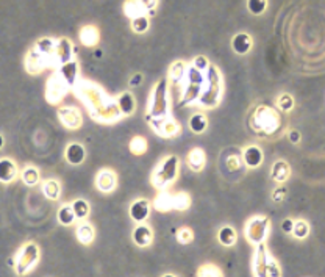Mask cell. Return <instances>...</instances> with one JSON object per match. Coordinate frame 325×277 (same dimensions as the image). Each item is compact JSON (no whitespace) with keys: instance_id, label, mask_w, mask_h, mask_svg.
Wrapping results in <instances>:
<instances>
[{"instance_id":"obj_1","label":"cell","mask_w":325,"mask_h":277,"mask_svg":"<svg viewBox=\"0 0 325 277\" xmlns=\"http://www.w3.org/2000/svg\"><path fill=\"white\" fill-rule=\"evenodd\" d=\"M222 97V79L221 72L216 66H210L205 76V85L202 89V94L197 100V105L202 108H214L219 103Z\"/></svg>"},{"instance_id":"obj_2","label":"cell","mask_w":325,"mask_h":277,"mask_svg":"<svg viewBox=\"0 0 325 277\" xmlns=\"http://www.w3.org/2000/svg\"><path fill=\"white\" fill-rule=\"evenodd\" d=\"M85 92H86V97L85 96H82L80 99L83 100V103L88 107V105H91V103H97V102H103V100H108L110 97H108L105 92H103V89L102 88H99L97 85H94V89H83ZM99 105V103H97ZM122 115H120V112H119V108H117V103H116V100H113V102H108V103H103V105H100V113L99 112H94V115H93V118L94 119H97V121H116V119H119Z\"/></svg>"},{"instance_id":"obj_3","label":"cell","mask_w":325,"mask_h":277,"mask_svg":"<svg viewBox=\"0 0 325 277\" xmlns=\"http://www.w3.org/2000/svg\"><path fill=\"white\" fill-rule=\"evenodd\" d=\"M178 166H180V160L177 155H168L165 160H161L152 176L153 187L156 190L165 191L169 185L175 182L178 176Z\"/></svg>"},{"instance_id":"obj_4","label":"cell","mask_w":325,"mask_h":277,"mask_svg":"<svg viewBox=\"0 0 325 277\" xmlns=\"http://www.w3.org/2000/svg\"><path fill=\"white\" fill-rule=\"evenodd\" d=\"M149 118H165L169 116L168 102V80H159L153 88L152 97L149 99Z\"/></svg>"},{"instance_id":"obj_5","label":"cell","mask_w":325,"mask_h":277,"mask_svg":"<svg viewBox=\"0 0 325 277\" xmlns=\"http://www.w3.org/2000/svg\"><path fill=\"white\" fill-rule=\"evenodd\" d=\"M46 67H58L55 53H46L38 47H33L25 58V69L30 74H39Z\"/></svg>"},{"instance_id":"obj_6","label":"cell","mask_w":325,"mask_h":277,"mask_svg":"<svg viewBox=\"0 0 325 277\" xmlns=\"http://www.w3.org/2000/svg\"><path fill=\"white\" fill-rule=\"evenodd\" d=\"M277 113L269 107H260L254 116V128L261 133H272L277 128Z\"/></svg>"},{"instance_id":"obj_7","label":"cell","mask_w":325,"mask_h":277,"mask_svg":"<svg viewBox=\"0 0 325 277\" xmlns=\"http://www.w3.org/2000/svg\"><path fill=\"white\" fill-rule=\"evenodd\" d=\"M38 258H39V249L36 245L33 243H28L27 246H24L19 252V255H17V262L14 265L17 274H25L28 272L34 263L38 262Z\"/></svg>"},{"instance_id":"obj_8","label":"cell","mask_w":325,"mask_h":277,"mask_svg":"<svg viewBox=\"0 0 325 277\" xmlns=\"http://www.w3.org/2000/svg\"><path fill=\"white\" fill-rule=\"evenodd\" d=\"M147 121L152 122V128H153V132L159 136H166V138H171V136H175L180 133V130H182V127H180V124L169 116H165V118H149L147 116Z\"/></svg>"},{"instance_id":"obj_9","label":"cell","mask_w":325,"mask_h":277,"mask_svg":"<svg viewBox=\"0 0 325 277\" xmlns=\"http://www.w3.org/2000/svg\"><path fill=\"white\" fill-rule=\"evenodd\" d=\"M69 85L61 79V76L57 72L55 76L50 77L49 82H47V92H46V97L49 100V103H53L57 105L61 102V99L67 94L69 91Z\"/></svg>"},{"instance_id":"obj_10","label":"cell","mask_w":325,"mask_h":277,"mask_svg":"<svg viewBox=\"0 0 325 277\" xmlns=\"http://www.w3.org/2000/svg\"><path fill=\"white\" fill-rule=\"evenodd\" d=\"M58 118H60V122L63 125H66L70 130H74V128H80L82 122H83V118L80 115V112L75 108V107H63L58 110Z\"/></svg>"},{"instance_id":"obj_11","label":"cell","mask_w":325,"mask_h":277,"mask_svg":"<svg viewBox=\"0 0 325 277\" xmlns=\"http://www.w3.org/2000/svg\"><path fill=\"white\" fill-rule=\"evenodd\" d=\"M130 218L135 221L136 224H142L146 223L150 216V202L147 199H136L132 202L130 205Z\"/></svg>"},{"instance_id":"obj_12","label":"cell","mask_w":325,"mask_h":277,"mask_svg":"<svg viewBox=\"0 0 325 277\" xmlns=\"http://www.w3.org/2000/svg\"><path fill=\"white\" fill-rule=\"evenodd\" d=\"M263 160H264V154H263L260 146L250 144V146L244 147V151H242V161H244V164L247 166V168H250V169L260 168Z\"/></svg>"},{"instance_id":"obj_13","label":"cell","mask_w":325,"mask_h":277,"mask_svg":"<svg viewBox=\"0 0 325 277\" xmlns=\"http://www.w3.org/2000/svg\"><path fill=\"white\" fill-rule=\"evenodd\" d=\"M117 185V176L111 169H102L96 176V187L102 193H111L114 191Z\"/></svg>"},{"instance_id":"obj_14","label":"cell","mask_w":325,"mask_h":277,"mask_svg":"<svg viewBox=\"0 0 325 277\" xmlns=\"http://www.w3.org/2000/svg\"><path fill=\"white\" fill-rule=\"evenodd\" d=\"M74 46L67 38H61L57 40V47H55V58H57V66H63L69 61H72V57H74Z\"/></svg>"},{"instance_id":"obj_15","label":"cell","mask_w":325,"mask_h":277,"mask_svg":"<svg viewBox=\"0 0 325 277\" xmlns=\"http://www.w3.org/2000/svg\"><path fill=\"white\" fill-rule=\"evenodd\" d=\"M19 176V168L14 160L5 157V158H0V182L2 183H11L17 179Z\"/></svg>"},{"instance_id":"obj_16","label":"cell","mask_w":325,"mask_h":277,"mask_svg":"<svg viewBox=\"0 0 325 277\" xmlns=\"http://www.w3.org/2000/svg\"><path fill=\"white\" fill-rule=\"evenodd\" d=\"M132 238H133V243L139 248H147L152 245L153 241V232L150 229V226L147 224H138L132 233Z\"/></svg>"},{"instance_id":"obj_17","label":"cell","mask_w":325,"mask_h":277,"mask_svg":"<svg viewBox=\"0 0 325 277\" xmlns=\"http://www.w3.org/2000/svg\"><path fill=\"white\" fill-rule=\"evenodd\" d=\"M64 158L69 164H74L78 166L85 161L86 158V149L85 146L80 143H70L67 144L66 151H64Z\"/></svg>"},{"instance_id":"obj_18","label":"cell","mask_w":325,"mask_h":277,"mask_svg":"<svg viewBox=\"0 0 325 277\" xmlns=\"http://www.w3.org/2000/svg\"><path fill=\"white\" fill-rule=\"evenodd\" d=\"M58 74L61 76V79L69 85V88H74L78 83V76H80V71H78V63L77 61H69L63 66L58 67Z\"/></svg>"},{"instance_id":"obj_19","label":"cell","mask_w":325,"mask_h":277,"mask_svg":"<svg viewBox=\"0 0 325 277\" xmlns=\"http://www.w3.org/2000/svg\"><path fill=\"white\" fill-rule=\"evenodd\" d=\"M252 46H254V41H252V36L249 33H238V34H234L233 36V40H231V49L234 53H238V55H246L250 52Z\"/></svg>"},{"instance_id":"obj_20","label":"cell","mask_w":325,"mask_h":277,"mask_svg":"<svg viewBox=\"0 0 325 277\" xmlns=\"http://www.w3.org/2000/svg\"><path fill=\"white\" fill-rule=\"evenodd\" d=\"M116 103L122 116H132L136 110V100L130 91H125L122 94H119V97L116 99Z\"/></svg>"},{"instance_id":"obj_21","label":"cell","mask_w":325,"mask_h":277,"mask_svg":"<svg viewBox=\"0 0 325 277\" xmlns=\"http://www.w3.org/2000/svg\"><path fill=\"white\" fill-rule=\"evenodd\" d=\"M100 38V33L94 25H85L82 27L80 33H78V40L85 47H94L97 46Z\"/></svg>"},{"instance_id":"obj_22","label":"cell","mask_w":325,"mask_h":277,"mask_svg":"<svg viewBox=\"0 0 325 277\" xmlns=\"http://www.w3.org/2000/svg\"><path fill=\"white\" fill-rule=\"evenodd\" d=\"M291 176V168L285 160H278L272 164V169H270V177L277 183H285Z\"/></svg>"},{"instance_id":"obj_23","label":"cell","mask_w":325,"mask_h":277,"mask_svg":"<svg viewBox=\"0 0 325 277\" xmlns=\"http://www.w3.org/2000/svg\"><path fill=\"white\" fill-rule=\"evenodd\" d=\"M186 160H188V166L194 172H200L207 164V155L204 149H198V147H195V149L189 152Z\"/></svg>"},{"instance_id":"obj_24","label":"cell","mask_w":325,"mask_h":277,"mask_svg":"<svg viewBox=\"0 0 325 277\" xmlns=\"http://www.w3.org/2000/svg\"><path fill=\"white\" fill-rule=\"evenodd\" d=\"M202 89H204V86L186 83L185 89H183V97H182V103H180V107L197 103L198 97H200V94H202Z\"/></svg>"},{"instance_id":"obj_25","label":"cell","mask_w":325,"mask_h":277,"mask_svg":"<svg viewBox=\"0 0 325 277\" xmlns=\"http://www.w3.org/2000/svg\"><path fill=\"white\" fill-rule=\"evenodd\" d=\"M186 64L183 61H175L172 63L169 69V82H172L175 86H180L185 83V76H186Z\"/></svg>"},{"instance_id":"obj_26","label":"cell","mask_w":325,"mask_h":277,"mask_svg":"<svg viewBox=\"0 0 325 277\" xmlns=\"http://www.w3.org/2000/svg\"><path fill=\"white\" fill-rule=\"evenodd\" d=\"M94 236H96V232H94V227L89 224V223H85L82 221L80 226L77 227V238L82 245H91L94 241Z\"/></svg>"},{"instance_id":"obj_27","label":"cell","mask_w":325,"mask_h":277,"mask_svg":"<svg viewBox=\"0 0 325 277\" xmlns=\"http://www.w3.org/2000/svg\"><path fill=\"white\" fill-rule=\"evenodd\" d=\"M189 128H191V132L195 133V135L204 133L207 128H208V119H207V116L204 113H194L189 118Z\"/></svg>"},{"instance_id":"obj_28","label":"cell","mask_w":325,"mask_h":277,"mask_svg":"<svg viewBox=\"0 0 325 277\" xmlns=\"http://www.w3.org/2000/svg\"><path fill=\"white\" fill-rule=\"evenodd\" d=\"M43 193L47 199L50 200H57L61 194V185L55 179H49L43 183Z\"/></svg>"},{"instance_id":"obj_29","label":"cell","mask_w":325,"mask_h":277,"mask_svg":"<svg viewBox=\"0 0 325 277\" xmlns=\"http://www.w3.org/2000/svg\"><path fill=\"white\" fill-rule=\"evenodd\" d=\"M124 13L127 14L130 19H136L139 16H147L146 10H144L139 0H127V2L124 4Z\"/></svg>"},{"instance_id":"obj_30","label":"cell","mask_w":325,"mask_h":277,"mask_svg":"<svg viewBox=\"0 0 325 277\" xmlns=\"http://www.w3.org/2000/svg\"><path fill=\"white\" fill-rule=\"evenodd\" d=\"M218 239H219V243L222 246L230 248V246H233L234 243H236V232H234V229L230 227V226H224L218 232Z\"/></svg>"},{"instance_id":"obj_31","label":"cell","mask_w":325,"mask_h":277,"mask_svg":"<svg viewBox=\"0 0 325 277\" xmlns=\"http://www.w3.org/2000/svg\"><path fill=\"white\" fill-rule=\"evenodd\" d=\"M57 218H58V223L63 224V226H72L77 221L75 213H74V210H72V205L60 207L58 213H57Z\"/></svg>"},{"instance_id":"obj_32","label":"cell","mask_w":325,"mask_h":277,"mask_svg":"<svg viewBox=\"0 0 325 277\" xmlns=\"http://www.w3.org/2000/svg\"><path fill=\"white\" fill-rule=\"evenodd\" d=\"M72 210H74L75 213V218L77 221H85L89 215V212H91V207H89V204L85 200V199H77L72 202Z\"/></svg>"},{"instance_id":"obj_33","label":"cell","mask_w":325,"mask_h":277,"mask_svg":"<svg viewBox=\"0 0 325 277\" xmlns=\"http://www.w3.org/2000/svg\"><path fill=\"white\" fill-rule=\"evenodd\" d=\"M185 83H191V85H198L204 86L205 85V74L197 71L194 66L186 67V76H185Z\"/></svg>"},{"instance_id":"obj_34","label":"cell","mask_w":325,"mask_h":277,"mask_svg":"<svg viewBox=\"0 0 325 277\" xmlns=\"http://www.w3.org/2000/svg\"><path fill=\"white\" fill-rule=\"evenodd\" d=\"M21 179L25 185H28V187H34L41 177H39V171L36 169L34 166H27V168H24L21 172Z\"/></svg>"},{"instance_id":"obj_35","label":"cell","mask_w":325,"mask_h":277,"mask_svg":"<svg viewBox=\"0 0 325 277\" xmlns=\"http://www.w3.org/2000/svg\"><path fill=\"white\" fill-rule=\"evenodd\" d=\"M155 207L159 212H168L172 209V194H169L168 191H161L158 194V197L155 199Z\"/></svg>"},{"instance_id":"obj_36","label":"cell","mask_w":325,"mask_h":277,"mask_svg":"<svg viewBox=\"0 0 325 277\" xmlns=\"http://www.w3.org/2000/svg\"><path fill=\"white\" fill-rule=\"evenodd\" d=\"M129 147H130L132 154L142 155V154L147 152V140L144 138V136H135V138H132Z\"/></svg>"},{"instance_id":"obj_37","label":"cell","mask_w":325,"mask_h":277,"mask_svg":"<svg viewBox=\"0 0 325 277\" xmlns=\"http://www.w3.org/2000/svg\"><path fill=\"white\" fill-rule=\"evenodd\" d=\"M294 105H296L294 97L291 94H288V92H283V94H280L277 99V107L281 110L283 113H290L294 108Z\"/></svg>"},{"instance_id":"obj_38","label":"cell","mask_w":325,"mask_h":277,"mask_svg":"<svg viewBox=\"0 0 325 277\" xmlns=\"http://www.w3.org/2000/svg\"><path fill=\"white\" fill-rule=\"evenodd\" d=\"M191 205V199L185 193H177L172 196V209L175 210H186Z\"/></svg>"},{"instance_id":"obj_39","label":"cell","mask_w":325,"mask_h":277,"mask_svg":"<svg viewBox=\"0 0 325 277\" xmlns=\"http://www.w3.org/2000/svg\"><path fill=\"white\" fill-rule=\"evenodd\" d=\"M247 10L254 16H261L267 10V0H247Z\"/></svg>"},{"instance_id":"obj_40","label":"cell","mask_w":325,"mask_h":277,"mask_svg":"<svg viewBox=\"0 0 325 277\" xmlns=\"http://www.w3.org/2000/svg\"><path fill=\"white\" fill-rule=\"evenodd\" d=\"M150 27L149 16H139L136 19H132V30L135 33H146Z\"/></svg>"},{"instance_id":"obj_41","label":"cell","mask_w":325,"mask_h":277,"mask_svg":"<svg viewBox=\"0 0 325 277\" xmlns=\"http://www.w3.org/2000/svg\"><path fill=\"white\" fill-rule=\"evenodd\" d=\"M310 233V226L305 223L303 219H299V221H294V229H293V235L297 238V239H303L306 238Z\"/></svg>"},{"instance_id":"obj_42","label":"cell","mask_w":325,"mask_h":277,"mask_svg":"<svg viewBox=\"0 0 325 277\" xmlns=\"http://www.w3.org/2000/svg\"><path fill=\"white\" fill-rule=\"evenodd\" d=\"M192 238H194V233H192V230L191 229H188V227H182L178 232H177V239L182 245H188V243H191L192 241Z\"/></svg>"},{"instance_id":"obj_43","label":"cell","mask_w":325,"mask_h":277,"mask_svg":"<svg viewBox=\"0 0 325 277\" xmlns=\"http://www.w3.org/2000/svg\"><path fill=\"white\" fill-rule=\"evenodd\" d=\"M191 66H194L197 71H200V72H207L208 67H210V61L207 57H204V55H198V57H195L191 63Z\"/></svg>"},{"instance_id":"obj_44","label":"cell","mask_w":325,"mask_h":277,"mask_svg":"<svg viewBox=\"0 0 325 277\" xmlns=\"http://www.w3.org/2000/svg\"><path fill=\"white\" fill-rule=\"evenodd\" d=\"M198 277H222V274L216 266L207 265V266H204L200 271H198Z\"/></svg>"},{"instance_id":"obj_45","label":"cell","mask_w":325,"mask_h":277,"mask_svg":"<svg viewBox=\"0 0 325 277\" xmlns=\"http://www.w3.org/2000/svg\"><path fill=\"white\" fill-rule=\"evenodd\" d=\"M141 5L146 10V14L152 10H156V5H158V0H139Z\"/></svg>"},{"instance_id":"obj_46","label":"cell","mask_w":325,"mask_h":277,"mask_svg":"<svg viewBox=\"0 0 325 277\" xmlns=\"http://www.w3.org/2000/svg\"><path fill=\"white\" fill-rule=\"evenodd\" d=\"M293 229H294V221H293V219L288 218V219H285L283 223H281V230H283L285 233H288V235L293 233Z\"/></svg>"},{"instance_id":"obj_47","label":"cell","mask_w":325,"mask_h":277,"mask_svg":"<svg viewBox=\"0 0 325 277\" xmlns=\"http://www.w3.org/2000/svg\"><path fill=\"white\" fill-rule=\"evenodd\" d=\"M285 197H286V188H283V187L277 188V190L272 193V199H274L275 202H281Z\"/></svg>"},{"instance_id":"obj_48","label":"cell","mask_w":325,"mask_h":277,"mask_svg":"<svg viewBox=\"0 0 325 277\" xmlns=\"http://www.w3.org/2000/svg\"><path fill=\"white\" fill-rule=\"evenodd\" d=\"M288 138H290V141H291L293 144H297V143H300V132H297V130H290V133H288Z\"/></svg>"},{"instance_id":"obj_49","label":"cell","mask_w":325,"mask_h":277,"mask_svg":"<svg viewBox=\"0 0 325 277\" xmlns=\"http://www.w3.org/2000/svg\"><path fill=\"white\" fill-rule=\"evenodd\" d=\"M142 80H144V77H142V74H135V76L130 79V86H139L141 83H142Z\"/></svg>"},{"instance_id":"obj_50","label":"cell","mask_w":325,"mask_h":277,"mask_svg":"<svg viewBox=\"0 0 325 277\" xmlns=\"http://www.w3.org/2000/svg\"><path fill=\"white\" fill-rule=\"evenodd\" d=\"M4 146H5V138L2 133H0V149H4Z\"/></svg>"},{"instance_id":"obj_51","label":"cell","mask_w":325,"mask_h":277,"mask_svg":"<svg viewBox=\"0 0 325 277\" xmlns=\"http://www.w3.org/2000/svg\"><path fill=\"white\" fill-rule=\"evenodd\" d=\"M162 277H175V275H174V274H165Z\"/></svg>"}]
</instances>
